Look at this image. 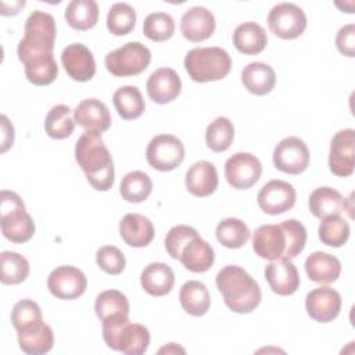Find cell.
<instances>
[{
	"label": "cell",
	"mask_w": 355,
	"mask_h": 355,
	"mask_svg": "<svg viewBox=\"0 0 355 355\" xmlns=\"http://www.w3.org/2000/svg\"><path fill=\"white\" fill-rule=\"evenodd\" d=\"M216 287L229 309L236 313H250L261 302V288L252 276L237 265L223 266L216 277Z\"/></svg>",
	"instance_id": "obj_2"
},
{
	"label": "cell",
	"mask_w": 355,
	"mask_h": 355,
	"mask_svg": "<svg viewBox=\"0 0 355 355\" xmlns=\"http://www.w3.org/2000/svg\"><path fill=\"white\" fill-rule=\"evenodd\" d=\"M119 234L128 245L143 248L153 241L154 226L144 215L126 214L119 222Z\"/></svg>",
	"instance_id": "obj_23"
},
{
	"label": "cell",
	"mask_w": 355,
	"mask_h": 355,
	"mask_svg": "<svg viewBox=\"0 0 355 355\" xmlns=\"http://www.w3.org/2000/svg\"><path fill=\"white\" fill-rule=\"evenodd\" d=\"M68 25L76 31H87L97 24L98 6L94 0H72L65 8Z\"/></svg>",
	"instance_id": "obj_33"
},
{
	"label": "cell",
	"mask_w": 355,
	"mask_h": 355,
	"mask_svg": "<svg viewBox=\"0 0 355 355\" xmlns=\"http://www.w3.org/2000/svg\"><path fill=\"white\" fill-rule=\"evenodd\" d=\"M140 283L147 294L153 297H162L172 291L175 273L169 265L164 262H153L143 269Z\"/></svg>",
	"instance_id": "obj_25"
},
{
	"label": "cell",
	"mask_w": 355,
	"mask_h": 355,
	"mask_svg": "<svg viewBox=\"0 0 355 355\" xmlns=\"http://www.w3.org/2000/svg\"><path fill=\"white\" fill-rule=\"evenodd\" d=\"M75 119L72 118V111L65 104H58L50 108L44 118L46 133L55 140L67 139L73 133Z\"/></svg>",
	"instance_id": "obj_35"
},
{
	"label": "cell",
	"mask_w": 355,
	"mask_h": 355,
	"mask_svg": "<svg viewBox=\"0 0 355 355\" xmlns=\"http://www.w3.org/2000/svg\"><path fill=\"white\" fill-rule=\"evenodd\" d=\"M150 62L151 51L140 42H128L105 55L107 71L118 78L139 75Z\"/></svg>",
	"instance_id": "obj_7"
},
{
	"label": "cell",
	"mask_w": 355,
	"mask_h": 355,
	"mask_svg": "<svg viewBox=\"0 0 355 355\" xmlns=\"http://www.w3.org/2000/svg\"><path fill=\"white\" fill-rule=\"evenodd\" d=\"M178 351H180V352L184 354V349L180 348L179 345H176L175 343H171L168 347H164V348L159 349V352H166V354H169V352H178Z\"/></svg>",
	"instance_id": "obj_50"
},
{
	"label": "cell",
	"mask_w": 355,
	"mask_h": 355,
	"mask_svg": "<svg viewBox=\"0 0 355 355\" xmlns=\"http://www.w3.org/2000/svg\"><path fill=\"white\" fill-rule=\"evenodd\" d=\"M305 308L313 320L320 323L331 322L341 311V295L327 286L313 288L306 294Z\"/></svg>",
	"instance_id": "obj_15"
},
{
	"label": "cell",
	"mask_w": 355,
	"mask_h": 355,
	"mask_svg": "<svg viewBox=\"0 0 355 355\" xmlns=\"http://www.w3.org/2000/svg\"><path fill=\"white\" fill-rule=\"evenodd\" d=\"M305 272L309 280L319 284H329L340 277L341 262L334 255L315 251L305 259Z\"/></svg>",
	"instance_id": "obj_26"
},
{
	"label": "cell",
	"mask_w": 355,
	"mask_h": 355,
	"mask_svg": "<svg viewBox=\"0 0 355 355\" xmlns=\"http://www.w3.org/2000/svg\"><path fill=\"white\" fill-rule=\"evenodd\" d=\"M216 22L214 14L205 7H191L184 11L180 19V32L184 39L198 43L212 36Z\"/></svg>",
	"instance_id": "obj_19"
},
{
	"label": "cell",
	"mask_w": 355,
	"mask_h": 355,
	"mask_svg": "<svg viewBox=\"0 0 355 355\" xmlns=\"http://www.w3.org/2000/svg\"><path fill=\"white\" fill-rule=\"evenodd\" d=\"M295 189L288 182L273 179L262 186L257 196L259 208L268 215H279L295 204Z\"/></svg>",
	"instance_id": "obj_14"
},
{
	"label": "cell",
	"mask_w": 355,
	"mask_h": 355,
	"mask_svg": "<svg viewBox=\"0 0 355 355\" xmlns=\"http://www.w3.org/2000/svg\"><path fill=\"white\" fill-rule=\"evenodd\" d=\"M103 338L114 351L126 355H141L150 344V331L140 323H132L128 315H115L101 320Z\"/></svg>",
	"instance_id": "obj_3"
},
{
	"label": "cell",
	"mask_w": 355,
	"mask_h": 355,
	"mask_svg": "<svg viewBox=\"0 0 355 355\" xmlns=\"http://www.w3.org/2000/svg\"><path fill=\"white\" fill-rule=\"evenodd\" d=\"M57 28L51 14L44 11H33L25 21L24 37L19 40L17 54L21 62L29 58L54 54Z\"/></svg>",
	"instance_id": "obj_4"
},
{
	"label": "cell",
	"mask_w": 355,
	"mask_h": 355,
	"mask_svg": "<svg viewBox=\"0 0 355 355\" xmlns=\"http://www.w3.org/2000/svg\"><path fill=\"white\" fill-rule=\"evenodd\" d=\"M143 33L153 42H165L175 33V21L168 12H151L143 22Z\"/></svg>",
	"instance_id": "obj_43"
},
{
	"label": "cell",
	"mask_w": 355,
	"mask_h": 355,
	"mask_svg": "<svg viewBox=\"0 0 355 355\" xmlns=\"http://www.w3.org/2000/svg\"><path fill=\"white\" fill-rule=\"evenodd\" d=\"M218 241L226 248H241L250 240L248 226L237 218H226L220 220L215 230Z\"/></svg>",
	"instance_id": "obj_37"
},
{
	"label": "cell",
	"mask_w": 355,
	"mask_h": 355,
	"mask_svg": "<svg viewBox=\"0 0 355 355\" xmlns=\"http://www.w3.org/2000/svg\"><path fill=\"white\" fill-rule=\"evenodd\" d=\"M218 172L212 162L197 161L186 172V189L196 197H207L218 189Z\"/></svg>",
	"instance_id": "obj_22"
},
{
	"label": "cell",
	"mask_w": 355,
	"mask_h": 355,
	"mask_svg": "<svg viewBox=\"0 0 355 355\" xmlns=\"http://www.w3.org/2000/svg\"><path fill=\"white\" fill-rule=\"evenodd\" d=\"M136 11L128 3H114L107 14V28L115 36H123L133 31Z\"/></svg>",
	"instance_id": "obj_42"
},
{
	"label": "cell",
	"mask_w": 355,
	"mask_h": 355,
	"mask_svg": "<svg viewBox=\"0 0 355 355\" xmlns=\"http://www.w3.org/2000/svg\"><path fill=\"white\" fill-rule=\"evenodd\" d=\"M112 101L118 115L125 121H132L141 116L146 108L140 90L130 85L116 89L112 96Z\"/></svg>",
	"instance_id": "obj_32"
},
{
	"label": "cell",
	"mask_w": 355,
	"mask_h": 355,
	"mask_svg": "<svg viewBox=\"0 0 355 355\" xmlns=\"http://www.w3.org/2000/svg\"><path fill=\"white\" fill-rule=\"evenodd\" d=\"M309 211L313 216L324 219L333 215H341L345 209V198L340 191L331 187H318L315 189L308 200Z\"/></svg>",
	"instance_id": "obj_28"
},
{
	"label": "cell",
	"mask_w": 355,
	"mask_h": 355,
	"mask_svg": "<svg viewBox=\"0 0 355 355\" xmlns=\"http://www.w3.org/2000/svg\"><path fill=\"white\" fill-rule=\"evenodd\" d=\"M1 153H6L14 143V128L6 115H1Z\"/></svg>",
	"instance_id": "obj_49"
},
{
	"label": "cell",
	"mask_w": 355,
	"mask_h": 355,
	"mask_svg": "<svg viewBox=\"0 0 355 355\" xmlns=\"http://www.w3.org/2000/svg\"><path fill=\"white\" fill-rule=\"evenodd\" d=\"M241 82L250 93L265 96L273 90L276 85V73L269 64L250 62L241 71Z\"/></svg>",
	"instance_id": "obj_29"
},
{
	"label": "cell",
	"mask_w": 355,
	"mask_h": 355,
	"mask_svg": "<svg viewBox=\"0 0 355 355\" xmlns=\"http://www.w3.org/2000/svg\"><path fill=\"white\" fill-rule=\"evenodd\" d=\"M234 47L247 55L261 53L268 44V36L265 29L252 21L240 24L233 32Z\"/></svg>",
	"instance_id": "obj_30"
},
{
	"label": "cell",
	"mask_w": 355,
	"mask_h": 355,
	"mask_svg": "<svg viewBox=\"0 0 355 355\" xmlns=\"http://www.w3.org/2000/svg\"><path fill=\"white\" fill-rule=\"evenodd\" d=\"M349 232V223L341 215H333L322 219L318 229V236L323 244L338 248L347 243Z\"/></svg>",
	"instance_id": "obj_40"
},
{
	"label": "cell",
	"mask_w": 355,
	"mask_h": 355,
	"mask_svg": "<svg viewBox=\"0 0 355 355\" xmlns=\"http://www.w3.org/2000/svg\"><path fill=\"white\" fill-rule=\"evenodd\" d=\"M179 261L183 266L194 273H204L211 269L215 261L214 248L200 234L194 236L182 250Z\"/></svg>",
	"instance_id": "obj_24"
},
{
	"label": "cell",
	"mask_w": 355,
	"mask_h": 355,
	"mask_svg": "<svg viewBox=\"0 0 355 355\" xmlns=\"http://www.w3.org/2000/svg\"><path fill=\"white\" fill-rule=\"evenodd\" d=\"M17 334L19 348L28 355L47 354L54 344L53 330L43 320L21 331H17Z\"/></svg>",
	"instance_id": "obj_27"
},
{
	"label": "cell",
	"mask_w": 355,
	"mask_h": 355,
	"mask_svg": "<svg viewBox=\"0 0 355 355\" xmlns=\"http://www.w3.org/2000/svg\"><path fill=\"white\" fill-rule=\"evenodd\" d=\"M329 168L331 173L340 178H348L355 168V130H338L330 143Z\"/></svg>",
	"instance_id": "obj_12"
},
{
	"label": "cell",
	"mask_w": 355,
	"mask_h": 355,
	"mask_svg": "<svg viewBox=\"0 0 355 355\" xmlns=\"http://www.w3.org/2000/svg\"><path fill=\"white\" fill-rule=\"evenodd\" d=\"M275 166L290 175L302 173L309 164V150L300 137H286L273 150Z\"/></svg>",
	"instance_id": "obj_13"
},
{
	"label": "cell",
	"mask_w": 355,
	"mask_h": 355,
	"mask_svg": "<svg viewBox=\"0 0 355 355\" xmlns=\"http://www.w3.org/2000/svg\"><path fill=\"white\" fill-rule=\"evenodd\" d=\"M42 320L43 318H42L40 306L29 298H24L18 301L11 311V322L17 331L31 327Z\"/></svg>",
	"instance_id": "obj_44"
},
{
	"label": "cell",
	"mask_w": 355,
	"mask_h": 355,
	"mask_svg": "<svg viewBox=\"0 0 355 355\" xmlns=\"http://www.w3.org/2000/svg\"><path fill=\"white\" fill-rule=\"evenodd\" d=\"M26 79L36 86H46L55 80L58 75V65L54 54L29 58L24 62Z\"/></svg>",
	"instance_id": "obj_34"
},
{
	"label": "cell",
	"mask_w": 355,
	"mask_h": 355,
	"mask_svg": "<svg viewBox=\"0 0 355 355\" xmlns=\"http://www.w3.org/2000/svg\"><path fill=\"white\" fill-rule=\"evenodd\" d=\"M234 139V126L226 116L215 118L205 130V141L208 148L215 153L226 151Z\"/></svg>",
	"instance_id": "obj_39"
},
{
	"label": "cell",
	"mask_w": 355,
	"mask_h": 355,
	"mask_svg": "<svg viewBox=\"0 0 355 355\" xmlns=\"http://www.w3.org/2000/svg\"><path fill=\"white\" fill-rule=\"evenodd\" d=\"M75 123L89 132H105L111 126V114L108 107L97 98L82 100L73 111Z\"/></svg>",
	"instance_id": "obj_21"
},
{
	"label": "cell",
	"mask_w": 355,
	"mask_h": 355,
	"mask_svg": "<svg viewBox=\"0 0 355 355\" xmlns=\"http://www.w3.org/2000/svg\"><path fill=\"white\" fill-rule=\"evenodd\" d=\"M261 161L250 153H236L225 164V178L233 189L247 190L261 178Z\"/></svg>",
	"instance_id": "obj_10"
},
{
	"label": "cell",
	"mask_w": 355,
	"mask_h": 355,
	"mask_svg": "<svg viewBox=\"0 0 355 355\" xmlns=\"http://www.w3.org/2000/svg\"><path fill=\"white\" fill-rule=\"evenodd\" d=\"M75 158L93 189L107 191L112 187L114 162L101 133L86 130L75 144Z\"/></svg>",
	"instance_id": "obj_1"
},
{
	"label": "cell",
	"mask_w": 355,
	"mask_h": 355,
	"mask_svg": "<svg viewBox=\"0 0 355 355\" xmlns=\"http://www.w3.org/2000/svg\"><path fill=\"white\" fill-rule=\"evenodd\" d=\"M29 275L28 259L12 251L0 254V280L3 284H19Z\"/></svg>",
	"instance_id": "obj_38"
},
{
	"label": "cell",
	"mask_w": 355,
	"mask_h": 355,
	"mask_svg": "<svg viewBox=\"0 0 355 355\" xmlns=\"http://www.w3.org/2000/svg\"><path fill=\"white\" fill-rule=\"evenodd\" d=\"M197 234V230L187 225H178L171 227L165 236L166 252L171 255V258L179 259L183 247Z\"/></svg>",
	"instance_id": "obj_47"
},
{
	"label": "cell",
	"mask_w": 355,
	"mask_h": 355,
	"mask_svg": "<svg viewBox=\"0 0 355 355\" xmlns=\"http://www.w3.org/2000/svg\"><path fill=\"white\" fill-rule=\"evenodd\" d=\"M182 308L193 316H204L211 306V295L207 286L198 280L186 282L179 293Z\"/></svg>",
	"instance_id": "obj_31"
},
{
	"label": "cell",
	"mask_w": 355,
	"mask_h": 355,
	"mask_svg": "<svg viewBox=\"0 0 355 355\" xmlns=\"http://www.w3.org/2000/svg\"><path fill=\"white\" fill-rule=\"evenodd\" d=\"M94 311L100 320L115 315H129V301L118 290H105L97 295Z\"/></svg>",
	"instance_id": "obj_41"
},
{
	"label": "cell",
	"mask_w": 355,
	"mask_h": 355,
	"mask_svg": "<svg viewBox=\"0 0 355 355\" xmlns=\"http://www.w3.org/2000/svg\"><path fill=\"white\" fill-rule=\"evenodd\" d=\"M336 46L338 51L347 57H354L355 54V25H344L336 36Z\"/></svg>",
	"instance_id": "obj_48"
},
{
	"label": "cell",
	"mask_w": 355,
	"mask_h": 355,
	"mask_svg": "<svg viewBox=\"0 0 355 355\" xmlns=\"http://www.w3.org/2000/svg\"><path fill=\"white\" fill-rule=\"evenodd\" d=\"M153 190V182L150 176L141 171H132L126 173L119 184V193L128 202H143L148 198Z\"/></svg>",
	"instance_id": "obj_36"
},
{
	"label": "cell",
	"mask_w": 355,
	"mask_h": 355,
	"mask_svg": "<svg viewBox=\"0 0 355 355\" xmlns=\"http://www.w3.org/2000/svg\"><path fill=\"white\" fill-rule=\"evenodd\" d=\"M146 89L150 100L157 104H166L180 94L182 80L175 69L159 68L150 75Z\"/></svg>",
	"instance_id": "obj_20"
},
{
	"label": "cell",
	"mask_w": 355,
	"mask_h": 355,
	"mask_svg": "<svg viewBox=\"0 0 355 355\" xmlns=\"http://www.w3.org/2000/svg\"><path fill=\"white\" fill-rule=\"evenodd\" d=\"M184 68L194 82L220 80L230 72L232 58L222 47H194L184 57Z\"/></svg>",
	"instance_id": "obj_6"
},
{
	"label": "cell",
	"mask_w": 355,
	"mask_h": 355,
	"mask_svg": "<svg viewBox=\"0 0 355 355\" xmlns=\"http://www.w3.org/2000/svg\"><path fill=\"white\" fill-rule=\"evenodd\" d=\"M270 290L277 295H291L300 287V275L294 263L287 258L270 261L263 270Z\"/></svg>",
	"instance_id": "obj_16"
},
{
	"label": "cell",
	"mask_w": 355,
	"mask_h": 355,
	"mask_svg": "<svg viewBox=\"0 0 355 355\" xmlns=\"http://www.w3.org/2000/svg\"><path fill=\"white\" fill-rule=\"evenodd\" d=\"M86 287L85 273L71 265L53 269L47 277V288L58 300H75L85 293Z\"/></svg>",
	"instance_id": "obj_11"
},
{
	"label": "cell",
	"mask_w": 355,
	"mask_h": 355,
	"mask_svg": "<svg viewBox=\"0 0 355 355\" xmlns=\"http://www.w3.org/2000/svg\"><path fill=\"white\" fill-rule=\"evenodd\" d=\"M0 226L3 236L15 244L26 243L35 234V222L26 212L22 198L14 191L0 193Z\"/></svg>",
	"instance_id": "obj_5"
},
{
	"label": "cell",
	"mask_w": 355,
	"mask_h": 355,
	"mask_svg": "<svg viewBox=\"0 0 355 355\" xmlns=\"http://www.w3.org/2000/svg\"><path fill=\"white\" fill-rule=\"evenodd\" d=\"M96 262L101 270L112 276L122 273L126 265L125 255L115 245L100 247L96 252Z\"/></svg>",
	"instance_id": "obj_46"
},
{
	"label": "cell",
	"mask_w": 355,
	"mask_h": 355,
	"mask_svg": "<svg viewBox=\"0 0 355 355\" xmlns=\"http://www.w3.org/2000/svg\"><path fill=\"white\" fill-rule=\"evenodd\" d=\"M268 26L280 39H295L306 29V15L294 3H280L269 11Z\"/></svg>",
	"instance_id": "obj_9"
},
{
	"label": "cell",
	"mask_w": 355,
	"mask_h": 355,
	"mask_svg": "<svg viewBox=\"0 0 355 355\" xmlns=\"http://www.w3.org/2000/svg\"><path fill=\"white\" fill-rule=\"evenodd\" d=\"M286 247V234L282 225H262L254 232L252 248L263 259L284 258Z\"/></svg>",
	"instance_id": "obj_18"
},
{
	"label": "cell",
	"mask_w": 355,
	"mask_h": 355,
	"mask_svg": "<svg viewBox=\"0 0 355 355\" xmlns=\"http://www.w3.org/2000/svg\"><path fill=\"white\" fill-rule=\"evenodd\" d=\"M61 62L69 78L78 82H87L96 73L94 57L82 43L68 44L61 53Z\"/></svg>",
	"instance_id": "obj_17"
},
{
	"label": "cell",
	"mask_w": 355,
	"mask_h": 355,
	"mask_svg": "<svg viewBox=\"0 0 355 355\" xmlns=\"http://www.w3.org/2000/svg\"><path fill=\"white\" fill-rule=\"evenodd\" d=\"M280 225L284 230L286 244H287L284 258L287 259L295 258L306 244V229L297 219H287V220H283Z\"/></svg>",
	"instance_id": "obj_45"
},
{
	"label": "cell",
	"mask_w": 355,
	"mask_h": 355,
	"mask_svg": "<svg viewBox=\"0 0 355 355\" xmlns=\"http://www.w3.org/2000/svg\"><path fill=\"white\" fill-rule=\"evenodd\" d=\"M146 159L157 171H173L184 159V146L173 135H158L150 140L146 148Z\"/></svg>",
	"instance_id": "obj_8"
}]
</instances>
